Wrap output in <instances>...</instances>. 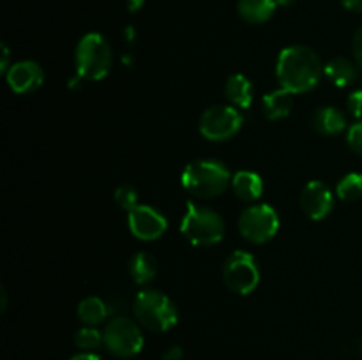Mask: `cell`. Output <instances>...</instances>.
I'll use <instances>...</instances> for the list:
<instances>
[{
	"instance_id": "1",
	"label": "cell",
	"mask_w": 362,
	"mask_h": 360,
	"mask_svg": "<svg viewBox=\"0 0 362 360\" xmlns=\"http://www.w3.org/2000/svg\"><path fill=\"white\" fill-rule=\"evenodd\" d=\"M324 67L320 56L303 44L288 46L281 49L276 64V76L281 88L292 94H306L313 90L320 81Z\"/></svg>"
},
{
	"instance_id": "2",
	"label": "cell",
	"mask_w": 362,
	"mask_h": 360,
	"mask_svg": "<svg viewBox=\"0 0 362 360\" xmlns=\"http://www.w3.org/2000/svg\"><path fill=\"white\" fill-rule=\"evenodd\" d=\"M232 184L228 168L214 159H200L186 166L182 173V186L189 194L197 198H216L226 191Z\"/></svg>"
},
{
	"instance_id": "3",
	"label": "cell",
	"mask_w": 362,
	"mask_h": 360,
	"mask_svg": "<svg viewBox=\"0 0 362 360\" xmlns=\"http://www.w3.org/2000/svg\"><path fill=\"white\" fill-rule=\"evenodd\" d=\"M133 313L138 323L151 332H166L179 321L175 304L156 289H144L134 296Z\"/></svg>"
},
{
	"instance_id": "4",
	"label": "cell",
	"mask_w": 362,
	"mask_h": 360,
	"mask_svg": "<svg viewBox=\"0 0 362 360\" xmlns=\"http://www.w3.org/2000/svg\"><path fill=\"white\" fill-rule=\"evenodd\" d=\"M74 62H76L78 78L99 81L108 76L112 69V48L98 32L85 34L76 46Z\"/></svg>"
},
{
	"instance_id": "5",
	"label": "cell",
	"mask_w": 362,
	"mask_h": 360,
	"mask_svg": "<svg viewBox=\"0 0 362 360\" xmlns=\"http://www.w3.org/2000/svg\"><path fill=\"white\" fill-rule=\"evenodd\" d=\"M180 232L193 246L209 247L221 242L225 235V222L218 212L197 207L189 201L186 215L180 222Z\"/></svg>"
},
{
	"instance_id": "6",
	"label": "cell",
	"mask_w": 362,
	"mask_h": 360,
	"mask_svg": "<svg viewBox=\"0 0 362 360\" xmlns=\"http://www.w3.org/2000/svg\"><path fill=\"white\" fill-rule=\"evenodd\" d=\"M223 281L237 295H250L260 282V270L253 254L233 251L223 267Z\"/></svg>"
},
{
	"instance_id": "7",
	"label": "cell",
	"mask_w": 362,
	"mask_h": 360,
	"mask_svg": "<svg viewBox=\"0 0 362 360\" xmlns=\"http://www.w3.org/2000/svg\"><path fill=\"white\" fill-rule=\"evenodd\" d=\"M103 342L110 353L120 359L134 356L144 348V335L140 327L129 318H113L103 332Z\"/></svg>"
},
{
	"instance_id": "8",
	"label": "cell",
	"mask_w": 362,
	"mask_h": 360,
	"mask_svg": "<svg viewBox=\"0 0 362 360\" xmlns=\"http://www.w3.org/2000/svg\"><path fill=\"white\" fill-rule=\"evenodd\" d=\"M279 217L269 205H253L239 215V232L253 244H265L278 233Z\"/></svg>"
},
{
	"instance_id": "9",
	"label": "cell",
	"mask_w": 362,
	"mask_h": 360,
	"mask_svg": "<svg viewBox=\"0 0 362 360\" xmlns=\"http://www.w3.org/2000/svg\"><path fill=\"white\" fill-rule=\"evenodd\" d=\"M243 127V115L233 106H212L200 119V133L211 141H226Z\"/></svg>"
},
{
	"instance_id": "10",
	"label": "cell",
	"mask_w": 362,
	"mask_h": 360,
	"mask_svg": "<svg viewBox=\"0 0 362 360\" xmlns=\"http://www.w3.org/2000/svg\"><path fill=\"white\" fill-rule=\"evenodd\" d=\"M127 224H129L131 233L138 240H144V242L158 240L168 228L165 215L159 210H156V208L148 207V205H136L129 212Z\"/></svg>"
},
{
	"instance_id": "11",
	"label": "cell",
	"mask_w": 362,
	"mask_h": 360,
	"mask_svg": "<svg viewBox=\"0 0 362 360\" xmlns=\"http://www.w3.org/2000/svg\"><path fill=\"white\" fill-rule=\"evenodd\" d=\"M7 85L16 94H32L45 81V73L41 66L34 60H20L13 64L6 73Z\"/></svg>"
},
{
	"instance_id": "12",
	"label": "cell",
	"mask_w": 362,
	"mask_h": 360,
	"mask_svg": "<svg viewBox=\"0 0 362 360\" xmlns=\"http://www.w3.org/2000/svg\"><path fill=\"white\" fill-rule=\"evenodd\" d=\"M299 201L304 214L310 219H313V221H320L325 215H329V212L332 210V205H334L329 187L318 182V180L308 182L304 186Z\"/></svg>"
},
{
	"instance_id": "13",
	"label": "cell",
	"mask_w": 362,
	"mask_h": 360,
	"mask_svg": "<svg viewBox=\"0 0 362 360\" xmlns=\"http://www.w3.org/2000/svg\"><path fill=\"white\" fill-rule=\"evenodd\" d=\"M278 9L276 0H239L237 4V13L247 23H265L274 16Z\"/></svg>"
},
{
	"instance_id": "14",
	"label": "cell",
	"mask_w": 362,
	"mask_h": 360,
	"mask_svg": "<svg viewBox=\"0 0 362 360\" xmlns=\"http://www.w3.org/2000/svg\"><path fill=\"white\" fill-rule=\"evenodd\" d=\"M293 95L292 92L285 90V88H278V90L271 92V94L264 95L262 101V109H264L265 119L269 120H279L290 115L293 108Z\"/></svg>"
},
{
	"instance_id": "15",
	"label": "cell",
	"mask_w": 362,
	"mask_h": 360,
	"mask_svg": "<svg viewBox=\"0 0 362 360\" xmlns=\"http://www.w3.org/2000/svg\"><path fill=\"white\" fill-rule=\"evenodd\" d=\"M232 189L243 201H255L264 193V182L255 172H239L232 176Z\"/></svg>"
},
{
	"instance_id": "16",
	"label": "cell",
	"mask_w": 362,
	"mask_h": 360,
	"mask_svg": "<svg viewBox=\"0 0 362 360\" xmlns=\"http://www.w3.org/2000/svg\"><path fill=\"white\" fill-rule=\"evenodd\" d=\"M225 94L235 108H250L253 102V85L244 74H232L226 80Z\"/></svg>"
},
{
	"instance_id": "17",
	"label": "cell",
	"mask_w": 362,
	"mask_h": 360,
	"mask_svg": "<svg viewBox=\"0 0 362 360\" xmlns=\"http://www.w3.org/2000/svg\"><path fill=\"white\" fill-rule=\"evenodd\" d=\"M313 127L317 133L325 136H334L339 134L346 127V119L338 108H318L313 115Z\"/></svg>"
},
{
	"instance_id": "18",
	"label": "cell",
	"mask_w": 362,
	"mask_h": 360,
	"mask_svg": "<svg viewBox=\"0 0 362 360\" xmlns=\"http://www.w3.org/2000/svg\"><path fill=\"white\" fill-rule=\"evenodd\" d=\"M324 73L336 87H346L357 80L356 64L350 62L345 56H336V59L329 60L327 66L324 67Z\"/></svg>"
},
{
	"instance_id": "19",
	"label": "cell",
	"mask_w": 362,
	"mask_h": 360,
	"mask_svg": "<svg viewBox=\"0 0 362 360\" xmlns=\"http://www.w3.org/2000/svg\"><path fill=\"white\" fill-rule=\"evenodd\" d=\"M129 274L136 284H148L158 275V261L148 253H136L129 261Z\"/></svg>"
},
{
	"instance_id": "20",
	"label": "cell",
	"mask_w": 362,
	"mask_h": 360,
	"mask_svg": "<svg viewBox=\"0 0 362 360\" xmlns=\"http://www.w3.org/2000/svg\"><path fill=\"white\" fill-rule=\"evenodd\" d=\"M108 314L110 307L99 296H87L78 304V318L88 327H95L101 321H105Z\"/></svg>"
},
{
	"instance_id": "21",
	"label": "cell",
	"mask_w": 362,
	"mask_h": 360,
	"mask_svg": "<svg viewBox=\"0 0 362 360\" xmlns=\"http://www.w3.org/2000/svg\"><path fill=\"white\" fill-rule=\"evenodd\" d=\"M336 194L343 201H356L362 196V173H349L339 180Z\"/></svg>"
},
{
	"instance_id": "22",
	"label": "cell",
	"mask_w": 362,
	"mask_h": 360,
	"mask_svg": "<svg viewBox=\"0 0 362 360\" xmlns=\"http://www.w3.org/2000/svg\"><path fill=\"white\" fill-rule=\"evenodd\" d=\"M103 342V334L95 330L94 327H83L76 332L74 335V344L83 352H90V349L99 348Z\"/></svg>"
},
{
	"instance_id": "23",
	"label": "cell",
	"mask_w": 362,
	"mask_h": 360,
	"mask_svg": "<svg viewBox=\"0 0 362 360\" xmlns=\"http://www.w3.org/2000/svg\"><path fill=\"white\" fill-rule=\"evenodd\" d=\"M115 201H117V205H119L120 208H124V210L131 212L138 205L136 189H134L133 186H127V184H124V186L117 187Z\"/></svg>"
},
{
	"instance_id": "24",
	"label": "cell",
	"mask_w": 362,
	"mask_h": 360,
	"mask_svg": "<svg viewBox=\"0 0 362 360\" xmlns=\"http://www.w3.org/2000/svg\"><path fill=\"white\" fill-rule=\"evenodd\" d=\"M346 143L352 148L356 154L362 155V122L354 124L349 129V134H346Z\"/></svg>"
},
{
	"instance_id": "25",
	"label": "cell",
	"mask_w": 362,
	"mask_h": 360,
	"mask_svg": "<svg viewBox=\"0 0 362 360\" xmlns=\"http://www.w3.org/2000/svg\"><path fill=\"white\" fill-rule=\"evenodd\" d=\"M346 106H349L350 113L357 119H362V88L359 90H354L352 94L346 99Z\"/></svg>"
},
{
	"instance_id": "26",
	"label": "cell",
	"mask_w": 362,
	"mask_h": 360,
	"mask_svg": "<svg viewBox=\"0 0 362 360\" xmlns=\"http://www.w3.org/2000/svg\"><path fill=\"white\" fill-rule=\"evenodd\" d=\"M352 52H354V59H356V64L362 69V27L357 28V32L354 34Z\"/></svg>"
},
{
	"instance_id": "27",
	"label": "cell",
	"mask_w": 362,
	"mask_h": 360,
	"mask_svg": "<svg viewBox=\"0 0 362 360\" xmlns=\"http://www.w3.org/2000/svg\"><path fill=\"white\" fill-rule=\"evenodd\" d=\"M184 356V352L180 346H170L165 353H163V360H180Z\"/></svg>"
},
{
	"instance_id": "28",
	"label": "cell",
	"mask_w": 362,
	"mask_h": 360,
	"mask_svg": "<svg viewBox=\"0 0 362 360\" xmlns=\"http://www.w3.org/2000/svg\"><path fill=\"white\" fill-rule=\"evenodd\" d=\"M343 6L354 13H362V0H341Z\"/></svg>"
},
{
	"instance_id": "29",
	"label": "cell",
	"mask_w": 362,
	"mask_h": 360,
	"mask_svg": "<svg viewBox=\"0 0 362 360\" xmlns=\"http://www.w3.org/2000/svg\"><path fill=\"white\" fill-rule=\"evenodd\" d=\"M0 69L9 71V49L6 44H2V64H0Z\"/></svg>"
},
{
	"instance_id": "30",
	"label": "cell",
	"mask_w": 362,
	"mask_h": 360,
	"mask_svg": "<svg viewBox=\"0 0 362 360\" xmlns=\"http://www.w3.org/2000/svg\"><path fill=\"white\" fill-rule=\"evenodd\" d=\"M71 360H101L99 359L95 353H88V352H83V353H78V355L71 356Z\"/></svg>"
},
{
	"instance_id": "31",
	"label": "cell",
	"mask_w": 362,
	"mask_h": 360,
	"mask_svg": "<svg viewBox=\"0 0 362 360\" xmlns=\"http://www.w3.org/2000/svg\"><path fill=\"white\" fill-rule=\"evenodd\" d=\"M141 7H144V0H127V9H129L131 13H136Z\"/></svg>"
},
{
	"instance_id": "32",
	"label": "cell",
	"mask_w": 362,
	"mask_h": 360,
	"mask_svg": "<svg viewBox=\"0 0 362 360\" xmlns=\"http://www.w3.org/2000/svg\"><path fill=\"white\" fill-rule=\"evenodd\" d=\"M0 296H2V304H0V309H6V306H7V293H6V289L4 288H0Z\"/></svg>"
},
{
	"instance_id": "33",
	"label": "cell",
	"mask_w": 362,
	"mask_h": 360,
	"mask_svg": "<svg viewBox=\"0 0 362 360\" xmlns=\"http://www.w3.org/2000/svg\"><path fill=\"white\" fill-rule=\"evenodd\" d=\"M276 2H278V6L288 7V6H292V4L296 2V0H276Z\"/></svg>"
}]
</instances>
